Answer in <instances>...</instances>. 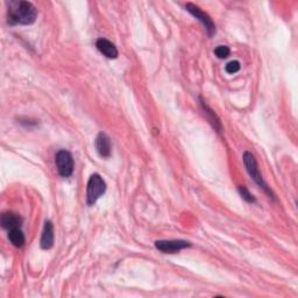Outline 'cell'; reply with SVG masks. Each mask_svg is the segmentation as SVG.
I'll list each match as a JSON object with an SVG mask.
<instances>
[{"label":"cell","mask_w":298,"mask_h":298,"mask_svg":"<svg viewBox=\"0 0 298 298\" xmlns=\"http://www.w3.org/2000/svg\"><path fill=\"white\" fill-rule=\"evenodd\" d=\"M7 19L11 25H32L36 20L37 10L29 2L24 0H12L9 4Z\"/></svg>","instance_id":"6da1fadb"},{"label":"cell","mask_w":298,"mask_h":298,"mask_svg":"<svg viewBox=\"0 0 298 298\" xmlns=\"http://www.w3.org/2000/svg\"><path fill=\"white\" fill-rule=\"evenodd\" d=\"M243 158H244L245 167H246L248 173H250V176L252 177L253 180H254V182L258 184V186L261 188L263 191L266 192V194L268 195V197L274 198V194L271 192L270 189L268 188L267 183L265 182V180H263V177L261 175V172L259 171L258 162H256L255 156L253 155V154L250 153V152H245Z\"/></svg>","instance_id":"7a4b0ae2"},{"label":"cell","mask_w":298,"mask_h":298,"mask_svg":"<svg viewBox=\"0 0 298 298\" xmlns=\"http://www.w3.org/2000/svg\"><path fill=\"white\" fill-rule=\"evenodd\" d=\"M106 191V183L103 180L99 173H93L90 177L88 182V188H86V202L88 205H94L96 202Z\"/></svg>","instance_id":"3957f363"},{"label":"cell","mask_w":298,"mask_h":298,"mask_svg":"<svg viewBox=\"0 0 298 298\" xmlns=\"http://www.w3.org/2000/svg\"><path fill=\"white\" fill-rule=\"evenodd\" d=\"M56 169L62 177H70L74 172L75 162L74 157L68 150H58L55 155Z\"/></svg>","instance_id":"277c9868"},{"label":"cell","mask_w":298,"mask_h":298,"mask_svg":"<svg viewBox=\"0 0 298 298\" xmlns=\"http://www.w3.org/2000/svg\"><path fill=\"white\" fill-rule=\"evenodd\" d=\"M186 10L191 14L192 17L197 19L199 22H202V25L205 27L207 35L212 36L216 34V25H214V22L212 21V19L210 18L209 14L205 13L204 11H202L197 5H195V4H191V3L187 4Z\"/></svg>","instance_id":"5b68a950"},{"label":"cell","mask_w":298,"mask_h":298,"mask_svg":"<svg viewBox=\"0 0 298 298\" xmlns=\"http://www.w3.org/2000/svg\"><path fill=\"white\" fill-rule=\"evenodd\" d=\"M155 247L164 254H175L184 248L191 247V244L186 240H157Z\"/></svg>","instance_id":"8992f818"},{"label":"cell","mask_w":298,"mask_h":298,"mask_svg":"<svg viewBox=\"0 0 298 298\" xmlns=\"http://www.w3.org/2000/svg\"><path fill=\"white\" fill-rule=\"evenodd\" d=\"M94 146H96L97 153L99 154L100 157L108 158L111 156L112 153V145L110 141V138L106 134L99 133L97 135L96 141H94Z\"/></svg>","instance_id":"52a82bcc"},{"label":"cell","mask_w":298,"mask_h":298,"mask_svg":"<svg viewBox=\"0 0 298 298\" xmlns=\"http://www.w3.org/2000/svg\"><path fill=\"white\" fill-rule=\"evenodd\" d=\"M40 245L42 250H50L54 246V226L50 220L44 222Z\"/></svg>","instance_id":"ba28073f"},{"label":"cell","mask_w":298,"mask_h":298,"mask_svg":"<svg viewBox=\"0 0 298 298\" xmlns=\"http://www.w3.org/2000/svg\"><path fill=\"white\" fill-rule=\"evenodd\" d=\"M96 47L98 50L105 56V57L110 59H114L118 57L119 55L118 49H116V47L111 42V41H108L106 39H99L97 40Z\"/></svg>","instance_id":"9c48e42d"},{"label":"cell","mask_w":298,"mask_h":298,"mask_svg":"<svg viewBox=\"0 0 298 298\" xmlns=\"http://www.w3.org/2000/svg\"><path fill=\"white\" fill-rule=\"evenodd\" d=\"M0 222H2V226L4 228L9 229L10 231V229L21 227L22 218L17 213L5 212V213L2 214V219H0Z\"/></svg>","instance_id":"30bf717a"},{"label":"cell","mask_w":298,"mask_h":298,"mask_svg":"<svg viewBox=\"0 0 298 298\" xmlns=\"http://www.w3.org/2000/svg\"><path fill=\"white\" fill-rule=\"evenodd\" d=\"M9 239L14 247L21 248L25 245V234L21 227H17L9 231Z\"/></svg>","instance_id":"8fae6325"},{"label":"cell","mask_w":298,"mask_h":298,"mask_svg":"<svg viewBox=\"0 0 298 298\" xmlns=\"http://www.w3.org/2000/svg\"><path fill=\"white\" fill-rule=\"evenodd\" d=\"M202 107H203V110H204V114L206 115L207 120L212 124L214 130H217L218 132H221V123H220V120L218 119L216 113H214L209 106H207V105L205 104V101H202Z\"/></svg>","instance_id":"7c38bea8"},{"label":"cell","mask_w":298,"mask_h":298,"mask_svg":"<svg viewBox=\"0 0 298 298\" xmlns=\"http://www.w3.org/2000/svg\"><path fill=\"white\" fill-rule=\"evenodd\" d=\"M214 54H216V56L218 58L220 59H224V58H227L229 54H231V50H229L228 47L226 46H219L216 48V50H214Z\"/></svg>","instance_id":"4fadbf2b"},{"label":"cell","mask_w":298,"mask_h":298,"mask_svg":"<svg viewBox=\"0 0 298 298\" xmlns=\"http://www.w3.org/2000/svg\"><path fill=\"white\" fill-rule=\"evenodd\" d=\"M240 68H241V66H240L239 62H237V61H232V62H229V63L226 64L225 70H226V73H227V74L233 75V74L237 73V71L240 70Z\"/></svg>","instance_id":"5bb4252c"},{"label":"cell","mask_w":298,"mask_h":298,"mask_svg":"<svg viewBox=\"0 0 298 298\" xmlns=\"http://www.w3.org/2000/svg\"><path fill=\"white\" fill-rule=\"evenodd\" d=\"M237 190H239L241 197H243L246 202H248V203H254L255 202V198L253 197V195L245 187H239Z\"/></svg>","instance_id":"9a60e30c"}]
</instances>
